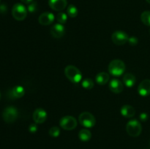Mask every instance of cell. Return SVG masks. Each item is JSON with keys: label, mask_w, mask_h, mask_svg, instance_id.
Here are the masks:
<instances>
[{"label": "cell", "mask_w": 150, "mask_h": 149, "mask_svg": "<svg viewBox=\"0 0 150 149\" xmlns=\"http://www.w3.org/2000/svg\"><path fill=\"white\" fill-rule=\"evenodd\" d=\"M149 144H150V143H149Z\"/></svg>", "instance_id": "33"}, {"label": "cell", "mask_w": 150, "mask_h": 149, "mask_svg": "<svg viewBox=\"0 0 150 149\" xmlns=\"http://www.w3.org/2000/svg\"><path fill=\"white\" fill-rule=\"evenodd\" d=\"M27 8L23 4L21 3H16L13 6L12 15L16 20H18V21L23 20L27 16Z\"/></svg>", "instance_id": "4"}, {"label": "cell", "mask_w": 150, "mask_h": 149, "mask_svg": "<svg viewBox=\"0 0 150 149\" xmlns=\"http://www.w3.org/2000/svg\"><path fill=\"white\" fill-rule=\"evenodd\" d=\"M49 135L52 137H57L59 136L60 134V129L58 127H52L51 129H49Z\"/></svg>", "instance_id": "24"}, {"label": "cell", "mask_w": 150, "mask_h": 149, "mask_svg": "<svg viewBox=\"0 0 150 149\" xmlns=\"http://www.w3.org/2000/svg\"><path fill=\"white\" fill-rule=\"evenodd\" d=\"M66 77L73 83H79L82 80V73L76 66L68 65L64 69Z\"/></svg>", "instance_id": "1"}, {"label": "cell", "mask_w": 150, "mask_h": 149, "mask_svg": "<svg viewBox=\"0 0 150 149\" xmlns=\"http://www.w3.org/2000/svg\"><path fill=\"white\" fill-rule=\"evenodd\" d=\"M79 137L83 142H87L92 138V133L88 129H82L79 132Z\"/></svg>", "instance_id": "19"}, {"label": "cell", "mask_w": 150, "mask_h": 149, "mask_svg": "<svg viewBox=\"0 0 150 149\" xmlns=\"http://www.w3.org/2000/svg\"><path fill=\"white\" fill-rule=\"evenodd\" d=\"M38 10V3L36 1H32L31 3H29L28 4V7H27V10L28 12L31 13H35Z\"/></svg>", "instance_id": "25"}, {"label": "cell", "mask_w": 150, "mask_h": 149, "mask_svg": "<svg viewBox=\"0 0 150 149\" xmlns=\"http://www.w3.org/2000/svg\"><path fill=\"white\" fill-rule=\"evenodd\" d=\"M136 81V78L135 75H133L131 73H127L123 76L122 82L123 84L128 88L133 87L135 85Z\"/></svg>", "instance_id": "17"}, {"label": "cell", "mask_w": 150, "mask_h": 149, "mask_svg": "<svg viewBox=\"0 0 150 149\" xmlns=\"http://www.w3.org/2000/svg\"><path fill=\"white\" fill-rule=\"evenodd\" d=\"M125 64L124 61L120 59H114L108 64V72L110 74L115 77H120L125 71Z\"/></svg>", "instance_id": "2"}, {"label": "cell", "mask_w": 150, "mask_h": 149, "mask_svg": "<svg viewBox=\"0 0 150 149\" xmlns=\"http://www.w3.org/2000/svg\"><path fill=\"white\" fill-rule=\"evenodd\" d=\"M149 33H150V29H149Z\"/></svg>", "instance_id": "32"}, {"label": "cell", "mask_w": 150, "mask_h": 149, "mask_svg": "<svg viewBox=\"0 0 150 149\" xmlns=\"http://www.w3.org/2000/svg\"><path fill=\"white\" fill-rule=\"evenodd\" d=\"M142 23L147 26H150V11H144L141 15Z\"/></svg>", "instance_id": "21"}, {"label": "cell", "mask_w": 150, "mask_h": 149, "mask_svg": "<svg viewBox=\"0 0 150 149\" xmlns=\"http://www.w3.org/2000/svg\"><path fill=\"white\" fill-rule=\"evenodd\" d=\"M21 1L23 3H24V4H29V3H31L32 1H33V0H21Z\"/></svg>", "instance_id": "29"}, {"label": "cell", "mask_w": 150, "mask_h": 149, "mask_svg": "<svg viewBox=\"0 0 150 149\" xmlns=\"http://www.w3.org/2000/svg\"><path fill=\"white\" fill-rule=\"evenodd\" d=\"M50 32H51V34L53 37L56 38V39H60L64 35L65 29L62 24L56 23L51 27Z\"/></svg>", "instance_id": "11"}, {"label": "cell", "mask_w": 150, "mask_h": 149, "mask_svg": "<svg viewBox=\"0 0 150 149\" xmlns=\"http://www.w3.org/2000/svg\"><path fill=\"white\" fill-rule=\"evenodd\" d=\"M67 15L70 18H76L78 15V13H79V10L78 8L73 4H70V5L67 7Z\"/></svg>", "instance_id": "20"}, {"label": "cell", "mask_w": 150, "mask_h": 149, "mask_svg": "<svg viewBox=\"0 0 150 149\" xmlns=\"http://www.w3.org/2000/svg\"><path fill=\"white\" fill-rule=\"evenodd\" d=\"M138 92L142 96H147L150 95V80L146 79L142 80L138 87Z\"/></svg>", "instance_id": "12"}, {"label": "cell", "mask_w": 150, "mask_h": 149, "mask_svg": "<svg viewBox=\"0 0 150 149\" xmlns=\"http://www.w3.org/2000/svg\"><path fill=\"white\" fill-rule=\"evenodd\" d=\"M81 86L83 89H87V90H90L95 86L93 80L91 78H86L81 82Z\"/></svg>", "instance_id": "22"}, {"label": "cell", "mask_w": 150, "mask_h": 149, "mask_svg": "<svg viewBox=\"0 0 150 149\" xmlns=\"http://www.w3.org/2000/svg\"><path fill=\"white\" fill-rule=\"evenodd\" d=\"M18 115V110L13 106H9L4 108L2 112L3 120L7 124H12L16 121Z\"/></svg>", "instance_id": "6"}, {"label": "cell", "mask_w": 150, "mask_h": 149, "mask_svg": "<svg viewBox=\"0 0 150 149\" xmlns=\"http://www.w3.org/2000/svg\"><path fill=\"white\" fill-rule=\"evenodd\" d=\"M48 5L52 10L61 12L67 5V0H48Z\"/></svg>", "instance_id": "13"}, {"label": "cell", "mask_w": 150, "mask_h": 149, "mask_svg": "<svg viewBox=\"0 0 150 149\" xmlns=\"http://www.w3.org/2000/svg\"><path fill=\"white\" fill-rule=\"evenodd\" d=\"M109 78L110 76L108 73L105 72H101L97 74L96 77H95V80H96L98 84L103 86L109 81Z\"/></svg>", "instance_id": "18"}, {"label": "cell", "mask_w": 150, "mask_h": 149, "mask_svg": "<svg viewBox=\"0 0 150 149\" xmlns=\"http://www.w3.org/2000/svg\"><path fill=\"white\" fill-rule=\"evenodd\" d=\"M126 131L130 137H138L142 131V124L136 119L130 120L126 124Z\"/></svg>", "instance_id": "3"}, {"label": "cell", "mask_w": 150, "mask_h": 149, "mask_svg": "<svg viewBox=\"0 0 150 149\" xmlns=\"http://www.w3.org/2000/svg\"><path fill=\"white\" fill-rule=\"evenodd\" d=\"M10 96L14 99H19L25 94V89L21 86H16L11 89L10 92Z\"/></svg>", "instance_id": "16"}, {"label": "cell", "mask_w": 150, "mask_h": 149, "mask_svg": "<svg viewBox=\"0 0 150 149\" xmlns=\"http://www.w3.org/2000/svg\"><path fill=\"white\" fill-rule=\"evenodd\" d=\"M32 118L35 124H43L47 119V112L42 108H37L33 112Z\"/></svg>", "instance_id": "9"}, {"label": "cell", "mask_w": 150, "mask_h": 149, "mask_svg": "<svg viewBox=\"0 0 150 149\" xmlns=\"http://www.w3.org/2000/svg\"><path fill=\"white\" fill-rule=\"evenodd\" d=\"M38 125H37V124H30V126L29 127V131H30L32 134H35V133H36L37 131H38Z\"/></svg>", "instance_id": "27"}, {"label": "cell", "mask_w": 150, "mask_h": 149, "mask_svg": "<svg viewBox=\"0 0 150 149\" xmlns=\"http://www.w3.org/2000/svg\"><path fill=\"white\" fill-rule=\"evenodd\" d=\"M128 42L131 46H136L139 43V39L136 37H130L128 39Z\"/></svg>", "instance_id": "26"}, {"label": "cell", "mask_w": 150, "mask_h": 149, "mask_svg": "<svg viewBox=\"0 0 150 149\" xmlns=\"http://www.w3.org/2000/svg\"><path fill=\"white\" fill-rule=\"evenodd\" d=\"M54 20H55V16L50 12L42 13L38 18V22L40 24L42 25V26L51 25L54 21Z\"/></svg>", "instance_id": "10"}, {"label": "cell", "mask_w": 150, "mask_h": 149, "mask_svg": "<svg viewBox=\"0 0 150 149\" xmlns=\"http://www.w3.org/2000/svg\"><path fill=\"white\" fill-rule=\"evenodd\" d=\"M0 99H1V93H0Z\"/></svg>", "instance_id": "31"}, {"label": "cell", "mask_w": 150, "mask_h": 149, "mask_svg": "<svg viewBox=\"0 0 150 149\" xmlns=\"http://www.w3.org/2000/svg\"><path fill=\"white\" fill-rule=\"evenodd\" d=\"M109 89L114 93H120L124 89V84L118 79H112L109 82Z\"/></svg>", "instance_id": "14"}, {"label": "cell", "mask_w": 150, "mask_h": 149, "mask_svg": "<svg viewBox=\"0 0 150 149\" xmlns=\"http://www.w3.org/2000/svg\"><path fill=\"white\" fill-rule=\"evenodd\" d=\"M77 124V120L72 115H65L59 121L60 127L67 131H70L76 129Z\"/></svg>", "instance_id": "7"}, {"label": "cell", "mask_w": 150, "mask_h": 149, "mask_svg": "<svg viewBox=\"0 0 150 149\" xmlns=\"http://www.w3.org/2000/svg\"><path fill=\"white\" fill-rule=\"evenodd\" d=\"M146 1H147L148 3H149V4H150V0H146Z\"/></svg>", "instance_id": "30"}, {"label": "cell", "mask_w": 150, "mask_h": 149, "mask_svg": "<svg viewBox=\"0 0 150 149\" xmlns=\"http://www.w3.org/2000/svg\"><path fill=\"white\" fill-rule=\"evenodd\" d=\"M79 121L81 126L86 129L92 128L96 124L95 117L89 112H83L79 115Z\"/></svg>", "instance_id": "5"}, {"label": "cell", "mask_w": 150, "mask_h": 149, "mask_svg": "<svg viewBox=\"0 0 150 149\" xmlns=\"http://www.w3.org/2000/svg\"><path fill=\"white\" fill-rule=\"evenodd\" d=\"M120 112H121V115L124 116L125 118H130L134 116L135 114H136V110H135L134 108L132 107L131 105H125L121 108Z\"/></svg>", "instance_id": "15"}, {"label": "cell", "mask_w": 150, "mask_h": 149, "mask_svg": "<svg viewBox=\"0 0 150 149\" xmlns=\"http://www.w3.org/2000/svg\"><path fill=\"white\" fill-rule=\"evenodd\" d=\"M129 37L123 31H116L111 35V40L115 45H123L128 42Z\"/></svg>", "instance_id": "8"}, {"label": "cell", "mask_w": 150, "mask_h": 149, "mask_svg": "<svg viewBox=\"0 0 150 149\" xmlns=\"http://www.w3.org/2000/svg\"><path fill=\"white\" fill-rule=\"evenodd\" d=\"M57 20L58 23L64 24L67 20V15L63 12H59L57 15Z\"/></svg>", "instance_id": "23"}, {"label": "cell", "mask_w": 150, "mask_h": 149, "mask_svg": "<svg viewBox=\"0 0 150 149\" xmlns=\"http://www.w3.org/2000/svg\"><path fill=\"white\" fill-rule=\"evenodd\" d=\"M139 118H140V120L142 122H146L148 120V118H149V115H148V114L146 113V112H142V113H141L140 115H139Z\"/></svg>", "instance_id": "28"}]
</instances>
